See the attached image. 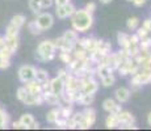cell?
<instances>
[{"instance_id":"obj_1","label":"cell","mask_w":151,"mask_h":131,"mask_svg":"<svg viewBox=\"0 0 151 131\" xmlns=\"http://www.w3.org/2000/svg\"><path fill=\"white\" fill-rule=\"evenodd\" d=\"M71 24H72V28L76 31L86 33L93 25V16H92V13L87 12L84 8L79 11H75L71 16Z\"/></svg>"},{"instance_id":"obj_2","label":"cell","mask_w":151,"mask_h":131,"mask_svg":"<svg viewBox=\"0 0 151 131\" xmlns=\"http://www.w3.org/2000/svg\"><path fill=\"white\" fill-rule=\"evenodd\" d=\"M55 49L54 42L50 39H45L37 46L36 58H38L41 62H50L55 58Z\"/></svg>"},{"instance_id":"obj_3","label":"cell","mask_w":151,"mask_h":131,"mask_svg":"<svg viewBox=\"0 0 151 131\" xmlns=\"http://www.w3.org/2000/svg\"><path fill=\"white\" fill-rule=\"evenodd\" d=\"M99 89V84L95 80L93 76H87L80 79V91L83 93H89V94H95Z\"/></svg>"},{"instance_id":"obj_4","label":"cell","mask_w":151,"mask_h":131,"mask_svg":"<svg viewBox=\"0 0 151 131\" xmlns=\"http://www.w3.org/2000/svg\"><path fill=\"white\" fill-rule=\"evenodd\" d=\"M36 22H37V25H38V28L41 29V31L49 30V29H50L51 26H53V24H54V17H53V14H50L47 12L38 13L37 14Z\"/></svg>"},{"instance_id":"obj_5","label":"cell","mask_w":151,"mask_h":131,"mask_svg":"<svg viewBox=\"0 0 151 131\" xmlns=\"http://www.w3.org/2000/svg\"><path fill=\"white\" fill-rule=\"evenodd\" d=\"M36 69L33 66H29V64H25V66H21L19 68V79L21 83H27V81H30L33 80L34 76H36Z\"/></svg>"},{"instance_id":"obj_6","label":"cell","mask_w":151,"mask_h":131,"mask_svg":"<svg viewBox=\"0 0 151 131\" xmlns=\"http://www.w3.org/2000/svg\"><path fill=\"white\" fill-rule=\"evenodd\" d=\"M75 11L76 9H75L74 5H72L71 3H67V4H63V5H57L55 14H57L58 19L65 20V19H67V17H71Z\"/></svg>"},{"instance_id":"obj_7","label":"cell","mask_w":151,"mask_h":131,"mask_svg":"<svg viewBox=\"0 0 151 131\" xmlns=\"http://www.w3.org/2000/svg\"><path fill=\"white\" fill-rule=\"evenodd\" d=\"M16 96H17V98H19L22 104L28 105V106H33V105H36L34 96L30 94V93L27 91V88H25V87H20V88L17 89V92H16Z\"/></svg>"},{"instance_id":"obj_8","label":"cell","mask_w":151,"mask_h":131,"mask_svg":"<svg viewBox=\"0 0 151 131\" xmlns=\"http://www.w3.org/2000/svg\"><path fill=\"white\" fill-rule=\"evenodd\" d=\"M117 118H118L117 129L120 126H124V125H134L135 123V117L130 112H126V110H121L117 114Z\"/></svg>"},{"instance_id":"obj_9","label":"cell","mask_w":151,"mask_h":131,"mask_svg":"<svg viewBox=\"0 0 151 131\" xmlns=\"http://www.w3.org/2000/svg\"><path fill=\"white\" fill-rule=\"evenodd\" d=\"M65 89L66 91H80V79L75 75L68 74L65 79Z\"/></svg>"},{"instance_id":"obj_10","label":"cell","mask_w":151,"mask_h":131,"mask_svg":"<svg viewBox=\"0 0 151 131\" xmlns=\"http://www.w3.org/2000/svg\"><path fill=\"white\" fill-rule=\"evenodd\" d=\"M130 96H132V92H130L129 88H125V87H121V88H117L114 92V97L117 100L118 104H125L130 100Z\"/></svg>"},{"instance_id":"obj_11","label":"cell","mask_w":151,"mask_h":131,"mask_svg":"<svg viewBox=\"0 0 151 131\" xmlns=\"http://www.w3.org/2000/svg\"><path fill=\"white\" fill-rule=\"evenodd\" d=\"M63 91H65V81H63V79H60L59 76L51 79L50 80V92L60 96Z\"/></svg>"},{"instance_id":"obj_12","label":"cell","mask_w":151,"mask_h":131,"mask_svg":"<svg viewBox=\"0 0 151 131\" xmlns=\"http://www.w3.org/2000/svg\"><path fill=\"white\" fill-rule=\"evenodd\" d=\"M82 113H83V117H84V121H86L87 126L91 129L95 125V122H96V110H95L93 107L87 106Z\"/></svg>"},{"instance_id":"obj_13","label":"cell","mask_w":151,"mask_h":131,"mask_svg":"<svg viewBox=\"0 0 151 131\" xmlns=\"http://www.w3.org/2000/svg\"><path fill=\"white\" fill-rule=\"evenodd\" d=\"M24 87L27 88V91L30 93V94L36 96L38 94V93H42V84L38 83L37 80H30V81H27V83H24Z\"/></svg>"},{"instance_id":"obj_14","label":"cell","mask_w":151,"mask_h":131,"mask_svg":"<svg viewBox=\"0 0 151 131\" xmlns=\"http://www.w3.org/2000/svg\"><path fill=\"white\" fill-rule=\"evenodd\" d=\"M53 42H54L55 49H58V50H60V51H70V52H72V50H74V45H72V43H70V42H67V41L63 38V37H59V38L54 39Z\"/></svg>"},{"instance_id":"obj_15","label":"cell","mask_w":151,"mask_h":131,"mask_svg":"<svg viewBox=\"0 0 151 131\" xmlns=\"http://www.w3.org/2000/svg\"><path fill=\"white\" fill-rule=\"evenodd\" d=\"M95 51H97L101 57H105V55L110 54V51H112V45H110L109 42L103 41V39H97L96 50H95Z\"/></svg>"},{"instance_id":"obj_16","label":"cell","mask_w":151,"mask_h":131,"mask_svg":"<svg viewBox=\"0 0 151 131\" xmlns=\"http://www.w3.org/2000/svg\"><path fill=\"white\" fill-rule=\"evenodd\" d=\"M43 93V100L45 102H47L49 105H60V96L55 94V93L47 91V92H42Z\"/></svg>"},{"instance_id":"obj_17","label":"cell","mask_w":151,"mask_h":131,"mask_svg":"<svg viewBox=\"0 0 151 131\" xmlns=\"http://www.w3.org/2000/svg\"><path fill=\"white\" fill-rule=\"evenodd\" d=\"M96 43H97V39L93 38V37L84 38V41H83V49L88 52V54H91V52H93L95 50H96Z\"/></svg>"},{"instance_id":"obj_18","label":"cell","mask_w":151,"mask_h":131,"mask_svg":"<svg viewBox=\"0 0 151 131\" xmlns=\"http://www.w3.org/2000/svg\"><path fill=\"white\" fill-rule=\"evenodd\" d=\"M5 39V47H8L11 51L16 52L19 49V36L14 37H4Z\"/></svg>"},{"instance_id":"obj_19","label":"cell","mask_w":151,"mask_h":131,"mask_svg":"<svg viewBox=\"0 0 151 131\" xmlns=\"http://www.w3.org/2000/svg\"><path fill=\"white\" fill-rule=\"evenodd\" d=\"M130 36L126 33H122V31H120V33L117 34V42L118 45H120L121 49H127L130 45Z\"/></svg>"},{"instance_id":"obj_20","label":"cell","mask_w":151,"mask_h":131,"mask_svg":"<svg viewBox=\"0 0 151 131\" xmlns=\"http://www.w3.org/2000/svg\"><path fill=\"white\" fill-rule=\"evenodd\" d=\"M63 38H65L67 42L72 43V45H75V42L78 41V38H79V36H78V31L75 30V29H70V30H66L65 34H63Z\"/></svg>"},{"instance_id":"obj_21","label":"cell","mask_w":151,"mask_h":131,"mask_svg":"<svg viewBox=\"0 0 151 131\" xmlns=\"http://www.w3.org/2000/svg\"><path fill=\"white\" fill-rule=\"evenodd\" d=\"M34 80H37L38 83L43 84V83H46V81L50 80V77H49V74H47L46 69L40 68V69H36V76H34Z\"/></svg>"},{"instance_id":"obj_22","label":"cell","mask_w":151,"mask_h":131,"mask_svg":"<svg viewBox=\"0 0 151 131\" xmlns=\"http://www.w3.org/2000/svg\"><path fill=\"white\" fill-rule=\"evenodd\" d=\"M105 126H106V129H116V127L118 126L117 114H114V113H109V115L105 119Z\"/></svg>"},{"instance_id":"obj_23","label":"cell","mask_w":151,"mask_h":131,"mask_svg":"<svg viewBox=\"0 0 151 131\" xmlns=\"http://www.w3.org/2000/svg\"><path fill=\"white\" fill-rule=\"evenodd\" d=\"M59 117H60V110H59V106H58V107L51 109L50 112L46 114V121H47L49 123H55V121Z\"/></svg>"},{"instance_id":"obj_24","label":"cell","mask_w":151,"mask_h":131,"mask_svg":"<svg viewBox=\"0 0 151 131\" xmlns=\"http://www.w3.org/2000/svg\"><path fill=\"white\" fill-rule=\"evenodd\" d=\"M8 123H9V115L3 107H0V130L7 129Z\"/></svg>"},{"instance_id":"obj_25","label":"cell","mask_w":151,"mask_h":131,"mask_svg":"<svg viewBox=\"0 0 151 131\" xmlns=\"http://www.w3.org/2000/svg\"><path fill=\"white\" fill-rule=\"evenodd\" d=\"M25 22H27V17L24 14H16V16H13L11 19V24H13L14 26H17L20 29L25 25Z\"/></svg>"},{"instance_id":"obj_26","label":"cell","mask_w":151,"mask_h":131,"mask_svg":"<svg viewBox=\"0 0 151 131\" xmlns=\"http://www.w3.org/2000/svg\"><path fill=\"white\" fill-rule=\"evenodd\" d=\"M20 123L22 125V127H24V130H29V126H30V123L34 121L33 115L29 114V113H27V114H22L21 117H20Z\"/></svg>"},{"instance_id":"obj_27","label":"cell","mask_w":151,"mask_h":131,"mask_svg":"<svg viewBox=\"0 0 151 131\" xmlns=\"http://www.w3.org/2000/svg\"><path fill=\"white\" fill-rule=\"evenodd\" d=\"M114 81H116V77H114V75H113V72H110V74L101 77V84H103V87H105V88L112 87L113 84H114Z\"/></svg>"},{"instance_id":"obj_28","label":"cell","mask_w":151,"mask_h":131,"mask_svg":"<svg viewBox=\"0 0 151 131\" xmlns=\"http://www.w3.org/2000/svg\"><path fill=\"white\" fill-rule=\"evenodd\" d=\"M60 110V117L70 118L72 115V104H65L63 106H59Z\"/></svg>"},{"instance_id":"obj_29","label":"cell","mask_w":151,"mask_h":131,"mask_svg":"<svg viewBox=\"0 0 151 131\" xmlns=\"http://www.w3.org/2000/svg\"><path fill=\"white\" fill-rule=\"evenodd\" d=\"M95 101V94H89V93H82V97H80L79 102L84 105V106H89L92 105Z\"/></svg>"},{"instance_id":"obj_30","label":"cell","mask_w":151,"mask_h":131,"mask_svg":"<svg viewBox=\"0 0 151 131\" xmlns=\"http://www.w3.org/2000/svg\"><path fill=\"white\" fill-rule=\"evenodd\" d=\"M116 105H117V102H116L113 98H106V100L103 102V109L108 113H112L113 110H114Z\"/></svg>"},{"instance_id":"obj_31","label":"cell","mask_w":151,"mask_h":131,"mask_svg":"<svg viewBox=\"0 0 151 131\" xmlns=\"http://www.w3.org/2000/svg\"><path fill=\"white\" fill-rule=\"evenodd\" d=\"M19 31H20V28L14 26L13 24H8L7 29H5V37H14V36H19Z\"/></svg>"},{"instance_id":"obj_32","label":"cell","mask_w":151,"mask_h":131,"mask_svg":"<svg viewBox=\"0 0 151 131\" xmlns=\"http://www.w3.org/2000/svg\"><path fill=\"white\" fill-rule=\"evenodd\" d=\"M139 25V19L138 17H129L126 22V26L129 30H135Z\"/></svg>"},{"instance_id":"obj_33","label":"cell","mask_w":151,"mask_h":131,"mask_svg":"<svg viewBox=\"0 0 151 131\" xmlns=\"http://www.w3.org/2000/svg\"><path fill=\"white\" fill-rule=\"evenodd\" d=\"M28 29H29V31H30L33 36H38V34L41 33V29L38 28V25H37L36 20H33V21H29V22H28Z\"/></svg>"},{"instance_id":"obj_34","label":"cell","mask_w":151,"mask_h":131,"mask_svg":"<svg viewBox=\"0 0 151 131\" xmlns=\"http://www.w3.org/2000/svg\"><path fill=\"white\" fill-rule=\"evenodd\" d=\"M139 49H141V50H145V51H149L151 49V37L147 36L146 38L139 41Z\"/></svg>"},{"instance_id":"obj_35","label":"cell","mask_w":151,"mask_h":131,"mask_svg":"<svg viewBox=\"0 0 151 131\" xmlns=\"http://www.w3.org/2000/svg\"><path fill=\"white\" fill-rule=\"evenodd\" d=\"M29 8L34 14H38L40 11H41V7H40V0H29L28 3Z\"/></svg>"},{"instance_id":"obj_36","label":"cell","mask_w":151,"mask_h":131,"mask_svg":"<svg viewBox=\"0 0 151 131\" xmlns=\"http://www.w3.org/2000/svg\"><path fill=\"white\" fill-rule=\"evenodd\" d=\"M59 59L62 60L63 63L68 64V63L72 60V52H70V51H60L59 52Z\"/></svg>"},{"instance_id":"obj_37","label":"cell","mask_w":151,"mask_h":131,"mask_svg":"<svg viewBox=\"0 0 151 131\" xmlns=\"http://www.w3.org/2000/svg\"><path fill=\"white\" fill-rule=\"evenodd\" d=\"M67 121H68V118H63V117H59L55 121V123L54 125H57V127L58 129H68V126H67Z\"/></svg>"},{"instance_id":"obj_38","label":"cell","mask_w":151,"mask_h":131,"mask_svg":"<svg viewBox=\"0 0 151 131\" xmlns=\"http://www.w3.org/2000/svg\"><path fill=\"white\" fill-rule=\"evenodd\" d=\"M135 30H137V33H135V34H137V36H138L139 41H141V39H143V38H146V37L149 36V33H150V31L147 30V29H145L143 26H142V28H137V29H135Z\"/></svg>"},{"instance_id":"obj_39","label":"cell","mask_w":151,"mask_h":131,"mask_svg":"<svg viewBox=\"0 0 151 131\" xmlns=\"http://www.w3.org/2000/svg\"><path fill=\"white\" fill-rule=\"evenodd\" d=\"M14 54L13 51H11L8 47H4L1 51H0V58H3V59H8V60H11V57Z\"/></svg>"},{"instance_id":"obj_40","label":"cell","mask_w":151,"mask_h":131,"mask_svg":"<svg viewBox=\"0 0 151 131\" xmlns=\"http://www.w3.org/2000/svg\"><path fill=\"white\" fill-rule=\"evenodd\" d=\"M129 41H130L129 47H139V38H138L137 34H132ZM129 47H127V49H129Z\"/></svg>"},{"instance_id":"obj_41","label":"cell","mask_w":151,"mask_h":131,"mask_svg":"<svg viewBox=\"0 0 151 131\" xmlns=\"http://www.w3.org/2000/svg\"><path fill=\"white\" fill-rule=\"evenodd\" d=\"M53 3L54 0H40V7H41V9H47L53 5Z\"/></svg>"},{"instance_id":"obj_42","label":"cell","mask_w":151,"mask_h":131,"mask_svg":"<svg viewBox=\"0 0 151 131\" xmlns=\"http://www.w3.org/2000/svg\"><path fill=\"white\" fill-rule=\"evenodd\" d=\"M84 9H86L87 12L93 14V12L96 11V4H95L93 1H89V3H87V4H86V8H84Z\"/></svg>"},{"instance_id":"obj_43","label":"cell","mask_w":151,"mask_h":131,"mask_svg":"<svg viewBox=\"0 0 151 131\" xmlns=\"http://www.w3.org/2000/svg\"><path fill=\"white\" fill-rule=\"evenodd\" d=\"M68 74H70V72L67 71V68H60L59 71H58V75H57V76H59L60 79H63V81H65V79L68 76Z\"/></svg>"},{"instance_id":"obj_44","label":"cell","mask_w":151,"mask_h":131,"mask_svg":"<svg viewBox=\"0 0 151 131\" xmlns=\"http://www.w3.org/2000/svg\"><path fill=\"white\" fill-rule=\"evenodd\" d=\"M9 66H11V60L0 58V69H5V68H8Z\"/></svg>"},{"instance_id":"obj_45","label":"cell","mask_w":151,"mask_h":131,"mask_svg":"<svg viewBox=\"0 0 151 131\" xmlns=\"http://www.w3.org/2000/svg\"><path fill=\"white\" fill-rule=\"evenodd\" d=\"M142 26H143L145 29H147L149 31H151V19H146L143 21V24H142Z\"/></svg>"},{"instance_id":"obj_46","label":"cell","mask_w":151,"mask_h":131,"mask_svg":"<svg viewBox=\"0 0 151 131\" xmlns=\"http://www.w3.org/2000/svg\"><path fill=\"white\" fill-rule=\"evenodd\" d=\"M132 3L135 7H142V5L146 4V0H132Z\"/></svg>"},{"instance_id":"obj_47","label":"cell","mask_w":151,"mask_h":131,"mask_svg":"<svg viewBox=\"0 0 151 131\" xmlns=\"http://www.w3.org/2000/svg\"><path fill=\"white\" fill-rule=\"evenodd\" d=\"M29 129H32V130H37V129H40V123L37 121H33L30 123V126H29Z\"/></svg>"},{"instance_id":"obj_48","label":"cell","mask_w":151,"mask_h":131,"mask_svg":"<svg viewBox=\"0 0 151 131\" xmlns=\"http://www.w3.org/2000/svg\"><path fill=\"white\" fill-rule=\"evenodd\" d=\"M55 5H63V4H67L70 3V0H54Z\"/></svg>"},{"instance_id":"obj_49","label":"cell","mask_w":151,"mask_h":131,"mask_svg":"<svg viewBox=\"0 0 151 131\" xmlns=\"http://www.w3.org/2000/svg\"><path fill=\"white\" fill-rule=\"evenodd\" d=\"M12 127H13V129H24V127H22V125L20 123V121L13 122V123H12Z\"/></svg>"},{"instance_id":"obj_50","label":"cell","mask_w":151,"mask_h":131,"mask_svg":"<svg viewBox=\"0 0 151 131\" xmlns=\"http://www.w3.org/2000/svg\"><path fill=\"white\" fill-rule=\"evenodd\" d=\"M4 47H5V39H4V37H0V51Z\"/></svg>"},{"instance_id":"obj_51","label":"cell","mask_w":151,"mask_h":131,"mask_svg":"<svg viewBox=\"0 0 151 131\" xmlns=\"http://www.w3.org/2000/svg\"><path fill=\"white\" fill-rule=\"evenodd\" d=\"M121 110H122V107H121V105H116V107H114V110H113L112 113H114V114H118V113L121 112Z\"/></svg>"},{"instance_id":"obj_52","label":"cell","mask_w":151,"mask_h":131,"mask_svg":"<svg viewBox=\"0 0 151 131\" xmlns=\"http://www.w3.org/2000/svg\"><path fill=\"white\" fill-rule=\"evenodd\" d=\"M147 123L151 126V112L149 113V115H147Z\"/></svg>"},{"instance_id":"obj_53","label":"cell","mask_w":151,"mask_h":131,"mask_svg":"<svg viewBox=\"0 0 151 131\" xmlns=\"http://www.w3.org/2000/svg\"><path fill=\"white\" fill-rule=\"evenodd\" d=\"M103 4H109V3H112V0H100Z\"/></svg>"},{"instance_id":"obj_54","label":"cell","mask_w":151,"mask_h":131,"mask_svg":"<svg viewBox=\"0 0 151 131\" xmlns=\"http://www.w3.org/2000/svg\"><path fill=\"white\" fill-rule=\"evenodd\" d=\"M149 55H150V58H151V49H150V50H149Z\"/></svg>"},{"instance_id":"obj_55","label":"cell","mask_w":151,"mask_h":131,"mask_svg":"<svg viewBox=\"0 0 151 131\" xmlns=\"http://www.w3.org/2000/svg\"><path fill=\"white\" fill-rule=\"evenodd\" d=\"M127 1H132V0H127Z\"/></svg>"}]
</instances>
